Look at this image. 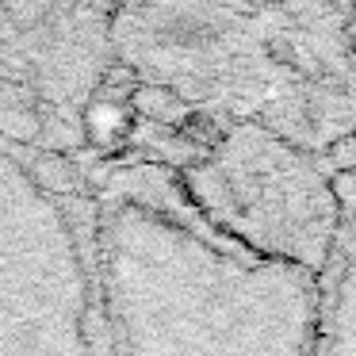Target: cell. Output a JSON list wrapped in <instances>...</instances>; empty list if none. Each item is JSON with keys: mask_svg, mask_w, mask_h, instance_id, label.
<instances>
[{"mask_svg": "<svg viewBox=\"0 0 356 356\" xmlns=\"http://www.w3.org/2000/svg\"><path fill=\"white\" fill-rule=\"evenodd\" d=\"M0 142L81 172H180L211 131L115 54L108 0H0Z\"/></svg>", "mask_w": 356, "mask_h": 356, "instance_id": "obj_3", "label": "cell"}, {"mask_svg": "<svg viewBox=\"0 0 356 356\" xmlns=\"http://www.w3.org/2000/svg\"><path fill=\"white\" fill-rule=\"evenodd\" d=\"M172 177L234 245L322 276L341 226V172L314 154L261 127H222Z\"/></svg>", "mask_w": 356, "mask_h": 356, "instance_id": "obj_5", "label": "cell"}, {"mask_svg": "<svg viewBox=\"0 0 356 356\" xmlns=\"http://www.w3.org/2000/svg\"><path fill=\"white\" fill-rule=\"evenodd\" d=\"M353 47H356V4H353Z\"/></svg>", "mask_w": 356, "mask_h": 356, "instance_id": "obj_7", "label": "cell"}, {"mask_svg": "<svg viewBox=\"0 0 356 356\" xmlns=\"http://www.w3.org/2000/svg\"><path fill=\"white\" fill-rule=\"evenodd\" d=\"M111 42L207 131L261 127L341 177L356 169L353 4L119 0Z\"/></svg>", "mask_w": 356, "mask_h": 356, "instance_id": "obj_2", "label": "cell"}, {"mask_svg": "<svg viewBox=\"0 0 356 356\" xmlns=\"http://www.w3.org/2000/svg\"><path fill=\"white\" fill-rule=\"evenodd\" d=\"M92 200L111 356H314L318 272L234 245L172 172L111 169Z\"/></svg>", "mask_w": 356, "mask_h": 356, "instance_id": "obj_1", "label": "cell"}, {"mask_svg": "<svg viewBox=\"0 0 356 356\" xmlns=\"http://www.w3.org/2000/svg\"><path fill=\"white\" fill-rule=\"evenodd\" d=\"M0 356H111L92 184L65 165L4 142Z\"/></svg>", "mask_w": 356, "mask_h": 356, "instance_id": "obj_4", "label": "cell"}, {"mask_svg": "<svg viewBox=\"0 0 356 356\" xmlns=\"http://www.w3.org/2000/svg\"><path fill=\"white\" fill-rule=\"evenodd\" d=\"M314 356H356V169L341 177V226L318 280Z\"/></svg>", "mask_w": 356, "mask_h": 356, "instance_id": "obj_6", "label": "cell"}]
</instances>
